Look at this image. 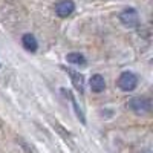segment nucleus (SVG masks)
Instances as JSON below:
<instances>
[{"mask_svg": "<svg viewBox=\"0 0 153 153\" xmlns=\"http://www.w3.org/2000/svg\"><path fill=\"white\" fill-rule=\"evenodd\" d=\"M127 106H129L136 115H147L150 110H152V101L149 98H143V97H136V98H132L129 103H127Z\"/></svg>", "mask_w": 153, "mask_h": 153, "instance_id": "f257e3e1", "label": "nucleus"}, {"mask_svg": "<svg viewBox=\"0 0 153 153\" xmlns=\"http://www.w3.org/2000/svg\"><path fill=\"white\" fill-rule=\"evenodd\" d=\"M120 22L126 28H136L139 25V14L133 8H127L120 12Z\"/></svg>", "mask_w": 153, "mask_h": 153, "instance_id": "f03ea898", "label": "nucleus"}, {"mask_svg": "<svg viewBox=\"0 0 153 153\" xmlns=\"http://www.w3.org/2000/svg\"><path fill=\"white\" fill-rule=\"evenodd\" d=\"M138 84V78H136V75L132 74V72H123L120 75V78H118V87L121 89V91L124 92H132L133 89L136 87Z\"/></svg>", "mask_w": 153, "mask_h": 153, "instance_id": "7ed1b4c3", "label": "nucleus"}, {"mask_svg": "<svg viewBox=\"0 0 153 153\" xmlns=\"http://www.w3.org/2000/svg\"><path fill=\"white\" fill-rule=\"evenodd\" d=\"M75 9V3L72 0H60V2L55 5V14L61 19L69 17Z\"/></svg>", "mask_w": 153, "mask_h": 153, "instance_id": "20e7f679", "label": "nucleus"}, {"mask_svg": "<svg viewBox=\"0 0 153 153\" xmlns=\"http://www.w3.org/2000/svg\"><path fill=\"white\" fill-rule=\"evenodd\" d=\"M61 69L69 74L71 80H72V84H74V87L76 89V91H78L80 94H84V76H83L80 72H75V71L68 69V68H63V66H61Z\"/></svg>", "mask_w": 153, "mask_h": 153, "instance_id": "39448f33", "label": "nucleus"}, {"mask_svg": "<svg viewBox=\"0 0 153 153\" xmlns=\"http://www.w3.org/2000/svg\"><path fill=\"white\" fill-rule=\"evenodd\" d=\"M89 84H91V89L92 92L95 94H101L106 89V81H104V76L100 75V74H95L91 76V80H89Z\"/></svg>", "mask_w": 153, "mask_h": 153, "instance_id": "423d86ee", "label": "nucleus"}, {"mask_svg": "<svg viewBox=\"0 0 153 153\" xmlns=\"http://www.w3.org/2000/svg\"><path fill=\"white\" fill-rule=\"evenodd\" d=\"M22 45H23V48L26 49V51H29V52H35V51L38 49L37 38L32 34H25L22 37Z\"/></svg>", "mask_w": 153, "mask_h": 153, "instance_id": "0eeeda50", "label": "nucleus"}, {"mask_svg": "<svg viewBox=\"0 0 153 153\" xmlns=\"http://www.w3.org/2000/svg\"><path fill=\"white\" fill-rule=\"evenodd\" d=\"M66 60L69 63H72V65H78V66H84L86 65V58L80 52H71V54H68L66 55Z\"/></svg>", "mask_w": 153, "mask_h": 153, "instance_id": "6e6552de", "label": "nucleus"}, {"mask_svg": "<svg viewBox=\"0 0 153 153\" xmlns=\"http://www.w3.org/2000/svg\"><path fill=\"white\" fill-rule=\"evenodd\" d=\"M65 92H68V97H69V98H71V101H72V106H74V109H75V112H76V117H78V118L81 120V123H86V120H84V115H83V112L78 109V104H76V101H75L74 95H72L69 91H65Z\"/></svg>", "mask_w": 153, "mask_h": 153, "instance_id": "1a4fd4ad", "label": "nucleus"}]
</instances>
